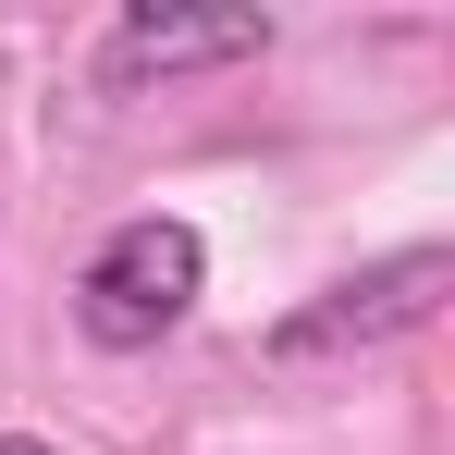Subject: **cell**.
I'll return each mask as SVG.
<instances>
[{
  "instance_id": "obj_2",
  "label": "cell",
  "mask_w": 455,
  "mask_h": 455,
  "mask_svg": "<svg viewBox=\"0 0 455 455\" xmlns=\"http://www.w3.org/2000/svg\"><path fill=\"white\" fill-rule=\"evenodd\" d=\"M455 259L443 246H406V259H370V271H345V283H320L307 307H283L271 332H259V357L271 370H320V357H370L394 332H419L431 307H443Z\"/></svg>"
},
{
  "instance_id": "obj_3",
  "label": "cell",
  "mask_w": 455,
  "mask_h": 455,
  "mask_svg": "<svg viewBox=\"0 0 455 455\" xmlns=\"http://www.w3.org/2000/svg\"><path fill=\"white\" fill-rule=\"evenodd\" d=\"M259 50H271V12H172V0H136V12H111L99 75L111 86H160V75H210V62H259Z\"/></svg>"
},
{
  "instance_id": "obj_1",
  "label": "cell",
  "mask_w": 455,
  "mask_h": 455,
  "mask_svg": "<svg viewBox=\"0 0 455 455\" xmlns=\"http://www.w3.org/2000/svg\"><path fill=\"white\" fill-rule=\"evenodd\" d=\"M197 283H210L197 222H172V210L111 222V234H99V259H86V283H75V332L99 345V357H136V345H160V332L197 307Z\"/></svg>"
},
{
  "instance_id": "obj_4",
  "label": "cell",
  "mask_w": 455,
  "mask_h": 455,
  "mask_svg": "<svg viewBox=\"0 0 455 455\" xmlns=\"http://www.w3.org/2000/svg\"><path fill=\"white\" fill-rule=\"evenodd\" d=\"M0 455H50V443H37V431H0Z\"/></svg>"
}]
</instances>
